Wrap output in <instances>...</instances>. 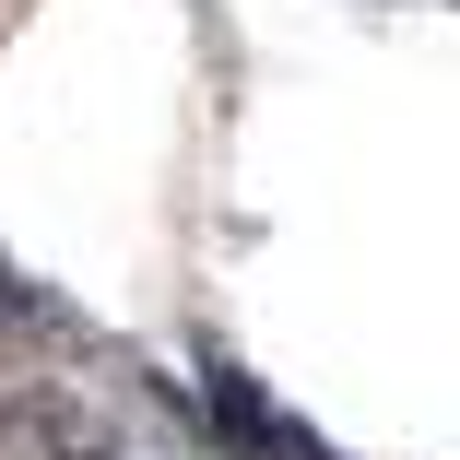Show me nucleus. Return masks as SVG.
Masks as SVG:
<instances>
[{
	"label": "nucleus",
	"mask_w": 460,
	"mask_h": 460,
	"mask_svg": "<svg viewBox=\"0 0 460 460\" xmlns=\"http://www.w3.org/2000/svg\"><path fill=\"white\" fill-rule=\"evenodd\" d=\"M190 402H201V425H213V448H225V460H342L307 413L271 402L236 354H213V366H201V390H190Z\"/></svg>",
	"instance_id": "obj_1"
},
{
	"label": "nucleus",
	"mask_w": 460,
	"mask_h": 460,
	"mask_svg": "<svg viewBox=\"0 0 460 460\" xmlns=\"http://www.w3.org/2000/svg\"><path fill=\"white\" fill-rule=\"evenodd\" d=\"M0 460H177V448H142V437H119L95 402H71V390H13L0 402Z\"/></svg>",
	"instance_id": "obj_2"
},
{
	"label": "nucleus",
	"mask_w": 460,
	"mask_h": 460,
	"mask_svg": "<svg viewBox=\"0 0 460 460\" xmlns=\"http://www.w3.org/2000/svg\"><path fill=\"white\" fill-rule=\"evenodd\" d=\"M48 319H59V307H48V296L24 284V271H13V260H0V331H48Z\"/></svg>",
	"instance_id": "obj_3"
}]
</instances>
